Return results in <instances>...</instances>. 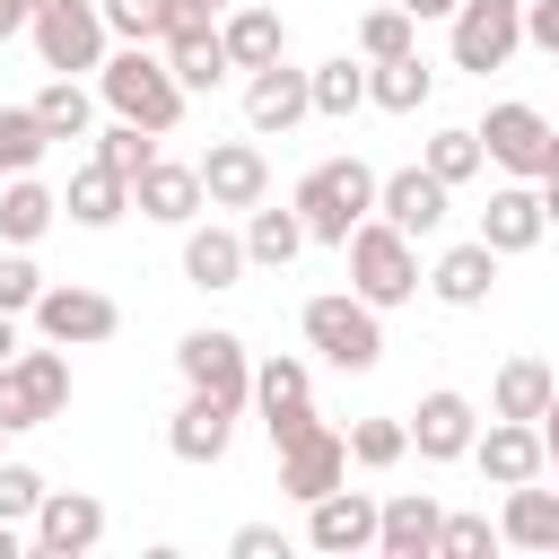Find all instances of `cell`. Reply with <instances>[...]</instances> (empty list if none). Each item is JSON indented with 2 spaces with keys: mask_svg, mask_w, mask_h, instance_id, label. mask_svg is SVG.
Listing matches in <instances>:
<instances>
[{
  "mask_svg": "<svg viewBox=\"0 0 559 559\" xmlns=\"http://www.w3.org/2000/svg\"><path fill=\"white\" fill-rule=\"evenodd\" d=\"M96 87H105V105H114L122 122H140V131H157V140L183 122V79H175V61H157L148 44H122V52H105Z\"/></svg>",
  "mask_w": 559,
  "mask_h": 559,
  "instance_id": "6da1fadb",
  "label": "cell"
},
{
  "mask_svg": "<svg viewBox=\"0 0 559 559\" xmlns=\"http://www.w3.org/2000/svg\"><path fill=\"white\" fill-rule=\"evenodd\" d=\"M376 166H358V157H323L306 183H297V218H306V236L314 245H349V227L358 218H376Z\"/></svg>",
  "mask_w": 559,
  "mask_h": 559,
  "instance_id": "7a4b0ae2",
  "label": "cell"
},
{
  "mask_svg": "<svg viewBox=\"0 0 559 559\" xmlns=\"http://www.w3.org/2000/svg\"><path fill=\"white\" fill-rule=\"evenodd\" d=\"M341 253H349V288H358V297H367L376 314H384V306H411V297H419V253H411V236H402L393 218H358Z\"/></svg>",
  "mask_w": 559,
  "mask_h": 559,
  "instance_id": "3957f363",
  "label": "cell"
},
{
  "mask_svg": "<svg viewBox=\"0 0 559 559\" xmlns=\"http://www.w3.org/2000/svg\"><path fill=\"white\" fill-rule=\"evenodd\" d=\"M35 52H44V70L52 79H79V70H105V0H44L35 9Z\"/></svg>",
  "mask_w": 559,
  "mask_h": 559,
  "instance_id": "277c9868",
  "label": "cell"
},
{
  "mask_svg": "<svg viewBox=\"0 0 559 559\" xmlns=\"http://www.w3.org/2000/svg\"><path fill=\"white\" fill-rule=\"evenodd\" d=\"M61 411H70V358H61V341L0 358V419L9 428H44Z\"/></svg>",
  "mask_w": 559,
  "mask_h": 559,
  "instance_id": "5b68a950",
  "label": "cell"
},
{
  "mask_svg": "<svg viewBox=\"0 0 559 559\" xmlns=\"http://www.w3.org/2000/svg\"><path fill=\"white\" fill-rule=\"evenodd\" d=\"M306 341L341 367V376H367L376 358H384V323H376V306L349 288V297H306Z\"/></svg>",
  "mask_w": 559,
  "mask_h": 559,
  "instance_id": "8992f818",
  "label": "cell"
},
{
  "mask_svg": "<svg viewBox=\"0 0 559 559\" xmlns=\"http://www.w3.org/2000/svg\"><path fill=\"white\" fill-rule=\"evenodd\" d=\"M524 44V0H463L454 9V70H507Z\"/></svg>",
  "mask_w": 559,
  "mask_h": 559,
  "instance_id": "52a82bcc",
  "label": "cell"
},
{
  "mask_svg": "<svg viewBox=\"0 0 559 559\" xmlns=\"http://www.w3.org/2000/svg\"><path fill=\"white\" fill-rule=\"evenodd\" d=\"M35 332H44V341H61V349H87V341H114V332H122V306H114L105 288L61 280V288H44V297H35Z\"/></svg>",
  "mask_w": 559,
  "mask_h": 559,
  "instance_id": "ba28073f",
  "label": "cell"
},
{
  "mask_svg": "<svg viewBox=\"0 0 559 559\" xmlns=\"http://www.w3.org/2000/svg\"><path fill=\"white\" fill-rule=\"evenodd\" d=\"M175 367L192 393H227V402H253V358L236 332H183L175 341Z\"/></svg>",
  "mask_w": 559,
  "mask_h": 559,
  "instance_id": "9c48e42d",
  "label": "cell"
},
{
  "mask_svg": "<svg viewBox=\"0 0 559 559\" xmlns=\"http://www.w3.org/2000/svg\"><path fill=\"white\" fill-rule=\"evenodd\" d=\"M341 480H349V437H341V428H323V419H314L306 437H288V445H280V489H288L297 507H314V498H323V489H341Z\"/></svg>",
  "mask_w": 559,
  "mask_h": 559,
  "instance_id": "30bf717a",
  "label": "cell"
},
{
  "mask_svg": "<svg viewBox=\"0 0 559 559\" xmlns=\"http://www.w3.org/2000/svg\"><path fill=\"white\" fill-rule=\"evenodd\" d=\"M105 542V498H87V489H44V507H35V550L44 559H87Z\"/></svg>",
  "mask_w": 559,
  "mask_h": 559,
  "instance_id": "8fae6325",
  "label": "cell"
},
{
  "mask_svg": "<svg viewBox=\"0 0 559 559\" xmlns=\"http://www.w3.org/2000/svg\"><path fill=\"white\" fill-rule=\"evenodd\" d=\"M314 114V70H288V61H271V70H245V122L271 140V131H297Z\"/></svg>",
  "mask_w": 559,
  "mask_h": 559,
  "instance_id": "7c38bea8",
  "label": "cell"
},
{
  "mask_svg": "<svg viewBox=\"0 0 559 559\" xmlns=\"http://www.w3.org/2000/svg\"><path fill=\"white\" fill-rule=\"evenodd\" d=\"M472 463H480L498 489L542 480V472H550V454H542V419H489V428L472 437Z\"/></svg>",
  "mask_w": 559,
  "mask_h": 559,
  "instance_id": "4fadbf2b",
  "label": "cell"
},
{
  "mask_svg": "<svg viewBox=\"0 0 559 559\" xmlns=\"http://www.w3.org/2000/svg\"><path fill=\"white\" fill-rule=\"evenodd\" d=\"M201 192H210V210H253V201H271V166H262V148H253V140H210V157H201Z\"/></svg>",
  "mask_w": 559,
  "mask_h": 559,
  "instance_id": "5bb4252c",
  "label": "cell"
},
{
  "mask_svg": "<svg viewBox=\"0 0 559 559\" xmlns=\"http://www.w3.org/2000/svg\"><path fill=\"white\" fill-rule=\"evenodd\" d=\"M445 201H454V183L428 175V166H402V175L376 183V218H393L402 236H437L445 227Z\"/></svg>",
  "mask_w": 559,
  "mask_h": 559,
  "instance_id": "9a60e30c",
  "label": "cell"
},
{
  "mask_svg": "<svg viewBox=\"0 0 559 559\" xmlns=\"http://www.w3.org/2000/svg\"><path fill=\"white\" fill-rule=\"evenodd\" d=\"M472 437H480V411H472V393H454V384L419 393V411H411V445H419L428 463H454V454H472Z\"/></svg>",
  "mask_w": 559,
  "mask_h": 559,
  "instance_id": "2e32d148",
  "label": "cell"
},
{
  "mask_svg": "<svg viewBox=\"0 0 559 559\" xmlns=\"http://www.w3.org/2000/svg\"><path fill=\"white\" fill-rule=\"evenodd\" d=\"M480 148H489V166H507V175H542V166H550V122H542L533 105H489Z\"/></svg>",
  "mask_w": 559,
  "mask_h": 559,
  "instance_id": "e0dca14e",
  "label": "cell"
},
{
  "mask_svg": "<svg viewBox=\"0 0 559 559\" xmlns=\"http://www.w3.org/2000/svg\"><path fill=\"white\" fill-rule=\"evenodd\" d=\"M376 524H384V507L376 498H358V489H323L314 507H306V542L314 550H376Z\"/></svg>",
  "mask_w": 559,
  "mask_h": 559,
  "instance_id": "ac0fdd59",
  "label": "cell"
},
{
  "mask_svg": "<svg viewBox=\"0 0 559 559\" xmlns=\"http://www.w3.org/2000/svg\"><path fill=\"white\" fill-rule=\"evenodd\" d=\"M227 437H236V402H227V393H192V402L166 419V454H175V463H218Z\"/></svg>",
  "mask_w": 559,
  "mask_h": 559,
  "instance_id": "d6986e66",
  "label": "cell"
},
{
  "mask_svg": "<svg viewBox=\"0 0 559 559\" xmlns=\"http://www.w3.org/2000/svg\"><path fill=\"white\" fill-rule=\"evenodd\" d=\"M498 262H507V253H498V245H480V236H472V245H445V253H437V271H428L437 306H489Z\"/></svg>",
  "mask_w": 559,
  "mask_h": 559,
  "instance_id": "ffe728a7",
  "label": "cell"
},
{
  "mask_svg": "<svg viewBox=\"0 0 559 559\" xmlns=\"http://www.w3.org/2000/svg\"><path fill=\"white\" fill-rule=\"evenodd\" d=\"M437 524H445V507H437L428 489H402V498H384L376 550H384V559H437Z\"/></svg>",
  "mask_w": 559,
  "mask_h": 559,
  "instance_id": "44dd1931",
  "label": "cell"
},
{
  "mask_svg": "<svg viewBox=\"0 0 559 559\" xmlns=\"http://www.w3.org/2000/svg\"><path fill=\"white\" fill-rule=\"evenodd\" d=\"M201 166H175V157H157L140 183H131V210H148V218H166V227H192L201 218Z\"/></svg>",
  "mask_w": 559,
  "mask_h": 559,
  "instance_id": "7402d4cb",
  "label": "cell"
},
{
  "mask_svg": "<svg viewBox=\"0 0 559 559\" xmlns=\"http://www.w3.org/2000/svg\"><path fill=\"white\" fill-rule=\"evenodd\" d=\"M550 236V218H542V192H524V183H498L489 192V210H480V245H498V253H533Z\"/></svg>",
  "mask_w": 559,
  "mask_h": 559,
  "instance_id": "603a6c76",
  "label": "cell"
},
{
  "mask_svg": "<svg viewBox=\"0 0 559 559\" xmlns=\"http://www.w3.org/2000/svg\"><path fill=\"white\" fill-rule=\"evenodd\" d=\"M245 262H253V253H245L236 227H192V236H183V280H192V288H236Z\"/></svg>",
  "mask_w": 559,
  "mask_h": 559,
  "instance_id": "cb8c5ba5",
  "label": "cell"
},
{
  "mask_svg": "<svg viewBox=\"0 0 559 559\" xmlns=\"http://www.w3.org/2000/svg\"><path fill=\"white\" fill-rule=\"evenodd\" d=\"M498 542L515 550H559V489H507V515H498Z\"/></svg>",
  "mask_w": 559,
  "mask_h": 559,
  "instance_id": "d4e9b609",
  "label": "cell"
},
{
  "mask_svg": "<svg viewBox=\"0 0 559 559\" xmlns=\"http://www.w3.org/2000/svg\"><path fill=\"white\" fill-rule=\"evenodd\" d=\"M227 61L236 70H271L280 52H288V26H280V9H227Z\"/></svg>",
  "mask_w": 559,
  "mask_h": 559,
  "instance_id": "484cf974",
  "label": "cell"
},
{
  "mask_svg": "<svg viewBox=\"0 0 559 559\" xmlns=\"http://www.w3.org/2000/svg\"><path fill=\"white\" fill-rule=\"evenodd\" d=\"M61 210H70L79 227H114V218L131 210V183H122V175H114V166L96 157V166H79V175H70V192H61Z\"/></svg>",
  "mask_w": 559,
  "mask_h": 559,
  "instance_id": "4316f807",
  "label": "cell"
},
{
  "mask_svg": "<svg viewBox=\"0 0 559 559\" xmlns=\"http://www.w3.org/2000/svg\"><path fill=\"white\" fill-rule=\"evenodd\" d=\"M550 393H559V376H550L542 358H507L498 384H489V411H498V419H542Z\"/></svg>",
  "mask_w": 559,
  "mask_h": 559,
  "instance_id": "83f0119b",
  "label": "cell"
},
{
  "mask_svg": "<svg viewBox=\"0 0 559 559\" xmlns=\"http://www.w3.org/2000/svg\"><path fill=\"white\" fill-rule=\"evenodd\" d=\"M428 87H437V70H428L419 52H402V61H367V105H384V114H419Z\"/></svg>",
  "mask_w": 559,
  "mask_h": 559,
  "instance_id": "f1b7e54d",
  "label": "cell"
},
{
  "mask_svg": "<svg viewBox=\"0 0 559 559\" xmlns=\"http://www.w3.org/2000/svg\"><path fill=\"white\" fill-rule=\"evenodd\" d=\"M297 245H306V218H297V201H288V210H271V201H253V210H245V253H253V262L288 271V262H297Z\"/></svg>",
  "mask_w": 559,
  "mask_h": 559,
  "instance_id": "f546056e",
  "label": "cell"
},
{
  "mask_svg": "<svg viewBox=\"0 0 559 559\" xmlns=\"http://www.w3.org/2000/svg\"><path fill=\"white\" fill-rule=\"evenodd\" d=\"M52 218H61V201H52L35 175H9V192H0V236H9V245H35Z\"/></svg>",
  "mask_w": 559,
  "mask_h": 559,
  "instance_id": "4dcf8cb0",
  "label": "cell"
},
{
  "mask_svg": "<svg viewBox=\"0 0 559 559\" xmlns=\"http://www.w3.org/2000/svg\"><path fill=\"white\" fill-rule=\"evenodd\" d=\"M166 61H175V79H183V96H201V87H218L236 61H227V35L210 26V35H183V44H166Z\"/></svg>",
  "mask_w": 559,
  "mask_h": 559,
  "instance_id": "1f68e13d",
  "label": "cell"
},
{
  "mask_svg": "<svg viewBox=\"0 0 559 559\" xmlns=\"http://www.w3.org/2000/svg\"><path fill=\"white\" fill-rule=\"evenodd\" d=\"M44 148H52L44 114H35V105H0V175H35Z\"/></svg>",
  "mask_w": 559,
  "mask_h": 559,
  "instance_id": "d6a6232c",
  "label": "cell"
},
{
  "mask_svg": "<svg viewBox=\"0 0 559 559\" xmlns=\"http://www.w3.org/2000/svg\"><path fill=\"white\" fill-rule=\"evenodd\" d=\"M411 35H419V17H411L402 0H393V9H367V17H358V61H402V52H419Z\"/></svg>",
  "mask_w": 559,
  "mask_h": 559,
  "instance_id": "836d02e7",
  "label": "cell"
},
{
  "mask_svg": "<svg viewBox=\"0 0 559 559\" xmlns=\"http://www.w3.org/2000/svg\"><path fill=\"white\" fill-rule=\"evenodd\" d=\"M306 393H314L306 358H262V367H253V402H262V419H280V411H306Z\"/></svg>",
  "mask_w": 559,
  "mask_h": 559,
  "instance_id": "e575fe53",
  "label": "cell"
},
{
  "mask_svg": "<svg viewBox=\"0 0 559 559\" xmlns=\"http://www.w3.org/2000/svg\"><path fill=\"white\" fill-rule=\"evenodd\" d=\"M358 105H367V70H358L349 52L314 61V114H358Z\"/></svg>",
  "mask_w": 559,
  "mask_h": 559,
  "instance_id": "d590c367",
  "label": "cell"
},
{
  "mask_svg": "<svg viewBox=\"0 0 559 559\" xmlns=\"http://www.w3.org/2000/svg\"><path fill=\"white\" fill-rule=\"evenodd\" d=\"M96 157H105L122 183H140V175L157 166V131H140V122H122V114H114V131L96 140Z\"/></svg>",
  "mask_w": 559,
  "mask_h": 559,
  "instance_id": "8d00e7d4",
  "label": "cell"
},
{
  "mask_svg": "<svg viewBox=\"0 0 559 559\" xmlns=\"http://www.w3.org/2000/svg\"><path fill=\"white\" fill-rule=\"evenodd\" d=\"M402 454H411V419H358V428H349V463L393 472Z\"/></svg>",
  "mask_w": 559,
  "mask_h": 559,
  "instance_id": "74e56055",
  "label": "cell"
},
{
  "mask_svg": "<svg viewBox=\"0 0 559 559\" xmlns=\"http://www.w3.org/2000/svg\"><path fill=\"white\" fill-rule=\"evenodd\" d=\"M35 114H44V131H52V140H87V114H96V105H87V87H79V79H52V87L35 96Z\"/></svg>",
  "mask_w": 559,
  "mask_h": 559,
  "instance_id": "f35d334b",
  "label": "cell"
},
{
  "mask_svg": "<svg viewBox=\"0 0 559 559\" xmlns=\"http://www.w3.org/2000/svg\"><path fill=\"white\" fill-rule=\"evenodd\" d=\"M480 157H489V148H480V131H437L419 166H428V175H445V183H472V175H480Z\"/></svg>",
  "mask_w": 559,
  "mask_h": 559,
  "instance_id": "ab89813d",
  "label": "cell"
},
{
  "mask_svg": "<svg viewBox=\"0 0 559 559\" xmlns=\"http://www.w3.org/2000/svg\"><path fill=\"white\" fill-rule=\"evenodd\" d=\"M35 507H44V472L35 463H0V515L9 524H35Z\"/></svg>",
  "mask_w": 559,
  "mask_h": 559,
  "instance_id": "60d3db41",
  "label": "cell"
},
{
  "mask_svg": "<svg viewBox=\"0 0 559 559\" xmlns=\"http://www.w3.org/2000/svg\"><path fill=\"white\" fill-rule=\"evenodd\" d=\"M105 26L122 44H157L166 35V0H105Z\"/></svg>",
  "mask_w": 559,
  "mask_h": 559,
  "instance_id": "b9f144b4",
  "label": "cell"
},
{
  "mask_svg": "<svg viewBox=\"0 0 559 559\" xmlns=\"http://www.w3.org/2000/svg\"><path fill=\"white\" fill-rule=\"evenodd\" d=\"M489 542H498L489 515H445V524H437V559H480Z\"/></svg>",
  "mask_w": 559,
  "mask_h": 559,
  "instance_id": "7bdbcfd3",
  "label": "cell"
},
{
  "mask_svg": "<svg viewBox=\"0 0 559 559\" xmlns=\"http://www.w3.org/2000/svg\"><path fill=\"white\" fill-rule=\"evenodd\" d=\"M35 297H44L35 262L26 253H0V314H35Z\"/></svg>",
  "mask_w": 559,
  "mask_h": 559,
  "instance_id": "ee69618b",
  "label": "cell"
},
{
  "mask_svg": "<svg viewBox=\"0 0 559 559\" xmlns=\"http://www.w3.org/2000/svg\"><path fill=\"white\" fill-rule=\"evenodd\" d=\"M210 17H218L210 0H166V35H157V44H183V35H210Z\"/></svg>",
  "mask_w": 559,
  "mask_h": 559,
  "instance_id": "f6af8a7d",
  "label": "cell"
},
{
  "mask_svg": "<svg viewBox=\"0 0 559 559\" xmlns=\"http://www.w3.org/2000/svg\"><path fill=\"white\" fill-rule=\"evenodd\" d=\"M524 44L559 61V0H524Z\"/></svg>",
  "mask_w": 559,
  "mask_h": 559,
  "instance_id": "bcb514c9",
  "label": "cell"
},
{
  "mask_svg": "<svg viewBox=\"0 0 559 559\" xmlns=\"http://www.w3.org/2000/svg\"><path fill=\"white\" fill-rule=\"evenodd\" d=\"M227 550H236V559H280L288 542H280V524H245V533H236Z\"/></svg>",
  "mask_w": 559,
  "mask_h": 559,
  "instance_id": "7dc6e473",
  "label": "cell"
},
{
  "mask_svg": "<svg viewBox=\"0 0 559 559\" xmlns=\"http://www.w3.org/2000/svg\"><path fill=\"white\" fill-rule=\"evenodd\" d=\"M262 428H271V445H288V437L314 428V402H306V411H280V419H262Z\"/></svg>",
  "mask_w": 559,
  "mask_h": 559,
  "instance_id": "c3c4849f",
  "label": "cell"
},
{
  "mask_svg": "<svg viewBox=\"0 0 559 559\" xmlns=\"http://www.w3.org/2000/svg\"><path fill=\"white\" fill-rule=\"evenodd\" d=\"M35 9H44V0H0V44H9V35H26V26H35Z\"/></svg>",
  "mask_w": 559,
  "mask_h": 559,
  "instance_id": "681fc988",
  "label": "cell"
},
{
  "mask_svg": "<svg viewBox=\"0 0 559 559\" xmlns=\"http://www.w3.org/2000/svg\"><path fill=\"white\" fill-rule=\"evenodd\" d=\"M542 454H550V472H559V393H550V411H542Z\"/></svg>",
  "mask_w": 559,
  "mask_h": 559,
  "instance_id": "f907efd6",
  "label": "cell"
},
{
  "mask_svg": "<svg viewBox=\"0 0 559 559\" xmlns=\"http://www.w3.org/2000/svg\"><path fill=\"white\" fill-rule=\"evenodd\" d=\"M402 9H411V17H454L463 0H402Z\"/></svg>",
  "mask_w": 559,
  "mask_h": 559,
  "instance_id": "816d5d0a",
  "label": "cell"
},
{
  "mask_svg": "<svg viewBox=\"0 0 559 559\" xmlns=\"http://www.w3.org/2000/svg\"><path fill=\"white\" fill-rule=\"evenodd\" d=\"M542 218L559 227V175H542Z\"/></svg>",
  "mask_w": 559,
  "mask_h": 559,
  "instance_id": "f5cc1de1",
  "label": "cell"
},
{
  "mask_svg": "<svg viewBox=\"0 0 559 559\" xmlns=\"http://www.w3.org/2000/svg\"><path fill=\"white\" fill-rule=\"evenodd\" d=\"M0 559H17V524L9 515H0Z\"/></svg>",
  "mask_w": 559,
  "mask_h": 559,
  "instance_id": "db71d44e",
  "label": "cell"
},
{
  "mask_svg": "<svg viewBox=\"0 0 559 559\" xmlns=\"http://www.w3.org/2000/svg\"><path fill=\"white\" fill-rule=\"evenodd\" d=\"M9 349H17V314H0V358H9Z\"/></svg>",
  "mask_w": 559,
  "mask_h": 559,
  "instance_id": "11a10c76",
  "label": "cell"
},
{
  "mask_svg": "<svg viewBox=\"0 0 559 559\" xmlns=\"http://www.w3.org/2000/svg\"><path fill=\"white\" fill-rule=\"evenodd\" d=\"M542 175H559V131H550V166H542Z\"/></svg>",
  "mask_w": 559,
  "mask_h": 559,
  "instance_id": "9f6ffc18",
  "label": "cell"
},
{
  "mask_svg": "<svg viewBox=\"0 0 559 559\" xmlns=\"http://www.w3.org/2000/svg\"><path fill=\"white\" fill-rule=\"evenodd\" d=\"M210 9H236V0H210Z\"/></svg>",
  "mask_w": 559,
  "mask_h": 559,
  "instance_id": "6f0895ef",
  "label": "cell"
},
{
  "mask_svg": "<svg viewBox=\"0 0 559 559\" xmlns=\"http://www.w3.org/2000/svg\"><path fill=\"white\" fill-rule=\"evenodd\" d=\"M0 437H9V419H0Z\"/></svg>",
  "mask_w": 559,
  "mask_h": 559,
  "instance_id": "680465c9",
  "label": "cell"
}]
</instances>
